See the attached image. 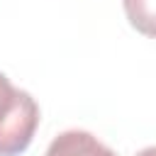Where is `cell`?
Instances as JSON below:
<instances>
[{
    "label": "cell",
    "instance_id": "5b68a950",
    "mask_svg": "<svg viewBox=\"0 0 156 156\" xmlns=\"http://www.w3.org/2000/svg\"><path fill=\"white\" fill-rule=\"evenodd\" d=\"M7 83H10V80H7V76H2V73H0V88H2V85H7Z\"/></svg>",
    "mask_w": 156,
    "mask_h": 156
},
{
    "label": "cell",
    "instance_id": "277c9868",
    "mask_svg": "<svg viewBox=\"0 0 156 156\" xmlns=\"http://www.w3.org/2000/svg\"><path fill=\"white\" fill-rule=\"evenodd\" d=\"M136 156H156V146H149V149H141Z\"/></svg>",
    "mask_w": 156,
    "mask_h": 156
},
{
    "label": "cell",
    "instance_id": "7a4b0ae2",
    "mask_svg": "<svg viewBox=\"0 0 156 156\" xmlns=\"http://www.w3.org/2000/svg\"><path fill=\"white\" fill-rule=\"evenodd\" d=\"M44 156H117V154L90 132L68 129L49 144Z\"/></svg>",
    "mask_w": 156,
    "mask_h": 156
},
{
    "label": "cell",
    "instance_id": "6da1fadb",
    "mask_svg": "<svg viewBox=\"0 0 156 156\" xmlns=\"http://www.w3.org/2000/svg\"><path fill=\"white\" fill-rule=\"evenodd\" d=\"M39 107L27 90L12 88V83L0 88V156L22 154L37 132Z\"/></svg>",
    "mask_w": 156,
    "mask_h": 156
},
{
    "label": "cell",
    "instance_id": "3957f363",
    "mask_svg": "<svg viewBox=\"0 0 156 156\" xmlns=\"http://www.w3.org/2000/svg\"><path fill=\"white\" fill-rule=\"evenodd\" d=\"M132 27L146 37H156V0H122Z\"/></svg>",
    "mask_w": 156,
    "mask_h": 156
}]
</instances>
